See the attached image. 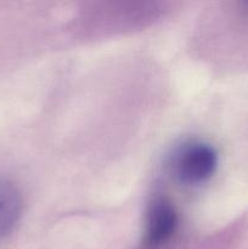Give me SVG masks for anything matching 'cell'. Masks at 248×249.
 I'll list each match as a JSON object with an SVG mask.
<instances>
[{
	"instance_id": "obj_1",
	"label": "cell",
	"mask_w": 248,
	"mask_h": 249,
	"mask_svg": "<svg viewBox=\"0 0 248 249\" xmlns=\"http://www.w3.org/2000/svg\"><path fill=\"white\" fill-rule=\"evenodd\" d=\"M169 167L175 179L185 185H201L213 177L218 153L204 141H187L175 148Z\"/></svg>"
},
{
	"instance_id": "obj_2",
	"label": "cell",
	"mask_w": 248,
	"mask_h": 249,
	"mask_svg": "<svg viewBox=\"0 0 248 249\" xmlns=\"http://www.w3.org/2000/svg\"><path fill=\"white\" fill-rule=\"evenodd\" d=\"M177 226V214L174 206L164 198L151 204L146 219L145 246L150 249L162 247L174 235Z\"/></svg>"
}]
</instances>
